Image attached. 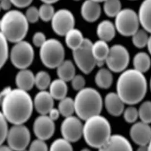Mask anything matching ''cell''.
<instances>
[{"label":"cell","mask_w":151,"mask_h":151,"mask_svg":"<svg viewBox=\"0 0 151 151\" xmlns=\"http://www.w3.org/2000/svg\"><path fill=\"white\" fill-rule=\"evenodd\" d=\"M1 113L7 121L13 124H23L32 113L34 101L27 91L23 89H12L1 100Z\"/></svg>","instance_id":"6da1fadb"},{"label":"cell","mask_w":151,"mask_h":151,"mask_svg":"<svg viewBox=\"0 0 151 151\" xmlns=\"http://www.w3.org/2000/svg\"><path fill=\"white\" fill-rule=\"evenodd\" d=\"M117 93L124 103L134 105L141 102L147 91L144 73L134 69L125 70L117 82Z\"/></svg>","instance_id":"7a4b0ae2"},{"label":"cell","mask_w":151,"mask_h":151,"mask_svg":"<svg viewBox=\"0 0 151 151\" xmlns=\"http://www.w3.org/2000/svg\"><path fill=\"white\" fill-rule=\"evenodd\" d=\"M1 33L7 40L16 43L23 40L27 34L29 22L25 14L18 10H10L2 16L0 22Z\"/></svg>","instance_id":"3957f363"},{"label":"cell","mask_w":151,"mask_h":151,"mask_svg":"<svg viewBox=\"0 0 151 151\" xmlns=\"http://www.w3.org/2000/svg\"><path fill=\"white\" fill-rule=\"evenodd\" d=\"M83 136L90 147L100 150L111 136L110 123L100 114L90 117L83 124Z\"/></svg>","instance_id":"277c9868"},{"label":"cell","mask_w":151,"mask_h":151,"mask_svg":"<svg viewBox=\"0 0 151 151\" xmlns=\"http://www.w3.org/2000/svg\"><path fill=\"white\" fill-rule=\"evenodd\" d=\"M76 114L78 117L87 120L100 114L103 100L97 91L92 88H84L79 91L74 99Z\"/></svg>","instance_id":"5b68a950"},{"label":"cell","mask_w":151,"mask_h":151,"mask_svg":"<svg viewBox=\"0 0 151 151\" xmlns=\"http://www.w3.org/2000/svg\"><path fill=\"white\" fill-rule=\"evenodd\" d=\"M40 57L46 67L57 68L65 58V49L61 42L55 39L47 40L40 47Z\"/></svg>","instance_id":"8992f818"},{"label":"cell","mask_w":151,"mask_h":151,"mask_svg":"<svg viewBox=\"0 0 151 151\" xmlns=\"http://www.w3.org/2000/svg\"><path fill=\"white\" fill-rule=\"evenodd\" d=\"M114 24L121 35L132 36L139 29L140 23L138 14L131 9L125 8L115 17Z\"/></svg>","instance_id":"52a82bcc"},{"label":"cell","mask_w":151,"mask_h":151,"mask_svg":"<svg viewBox=\"0 0 151 151\" xmlns=\"http://www.w3.org/2000/svg\"><path fill=\"white\" fill-rule=\"evenodd\" d=\"M93 43L85 38L79 48L73 50V55L76 65L83 73L89 74L96 66V60L92 53Z\"/></svg>","instance_id":"ba28073f"},{"label":"cell","mask_w":151,"mask_h":151,"mask_svg":"<svg viewBox=\"0 0 151 151\" xmlns=\"http://www.w3.org/2000/svg\"><path fill=\"white\" fill-rule=\"evenodd\" d=\"M34 58V48L28 42L24 40L15 43L10 52V60L13 65L21 70L29 66Z\"/></svg>","instance_id":"9c48e42d"},{"label":"cell","mask_w":151,"mask_h":151,"mask_svg":"<svg viewBox=\"0 0 151 151\" xmlns=\"http://www.w3.org/2000/svg\"><path fill=\"white\" fill-rule=\"evenodd\" d=\"M109 69L114 73L123 72L130 62V54L128 50L120 44H116L110 48L105 60Z\"/></svg>","instance_id":"30bf717a"},{"label":"cell","mask_w":151,"mask_h":151,"mask_svg":"<svg viewBox=\"0 0 151 151\" xmlns=\"http://www.w3.org/2000/svg\"><path fill=\"white\" fill-rule=\"evenodd\" d=\"M30 132L23 124H14L9 131L6 140L8 145L15 151L24 150L29 144Z\"/></svg>","instance_id":"8fae6325"},{"label":"cell","mask_w":151,"mask_h":151,"mask_svg":"<svg viewBox=\"0 0 151 151\" xmlns=\"http://www.w3.org/2000/svg\"><path fill=\"white\" fill-rule=\"evenodd\" d=\"M75 23L74 15L66 9H61L56 11L51 20L53 30L60 36H65L70 30L74 28Z\"/></svg>","instance_id":"7c38bea8"},{"label":"cell","mask_w":151,"mask_h":151,"mask_svg":"<svg viewBox=\"0 0 151 151\" xmlns=\"http://www.w3.org/2000/svg\"><path fill=\"white\" fill-rule=\"evenodd\" d=\"M61 131L63 138L70 142H76L83 136V124L79 118L66 117L61 124Z\"/></svg>","instance_id":"4fadbf2b"},{"label":"cell","mask_w":151,"mask_h":151,"mask_svg":"<svg viewBox=\"0 0 151 151\" xmlns=\"http://www.w3.org/2000/svg\"><path fill=\"white\" fill-rule=\"evenodd\" d=\"M33 129L36 137L46 140L53 135L55 131V124L49 116L41 115L36 118Z\"/></svg>","instance_id":"5bb4252c"},{"label":"cell","mask_w":151,"mask_h":151,"mask_svg":"<svg viewBox=\"0 0 151 151\" xmlns=\"http://www.w3.org/2000/svg\"><path fill=\"white\" fill-rule=\"evenodd\" d=\"M132 140L139 146L148 145L151 140V126L143 121L133 124L130 130Z\"/></svg>","instance_id":"9a60e30c"},{"label":"cell","mask_w":151,"mask_h":151,"mask_svg":"<svg viewBox=\"0 0 151 151\" xmlns=\"http://www.w3.org/2000/svg\"><path fill=\"white\" fill-rule=\"evenodd\" d=\"M34 105L39 113L41 115H47L53 108L54 98L50 92L41 90L35 97Z\"/></svg>","instance_id":"2e32d148"},{"label":"cell","mask_w":151,"mask_h":151,"mask_svg":"<svg viewBox=\"0 0 151 151\" xmlns=\"http://www.w3.org/2000/svg\"><path fill=\"white\" fill-rule=\"evenodd\" d=\"M99 3L95 0H86L83 2L81 13L85 21L92 23L99 18L101 13V8Z\"/></svg>","instance_id":"e0dca14e"},{"label":"cell","mask_w":151,"mask_h":151,"mask_svg":"<svg viewBox=\"0 0 151 151\" xmlns=\"http://www.w3.org/2000/svg\"><path fill=\"white\" fill-rule=\"evenodd\" d=\"M124 104L117 93L110 92L105 96V108L110 115L113 116L118 117L124 113Z\"/></svg>","instance_id":"ac0fdd59"},{"label":"cell","mask_w":151,"mask_h":151,"mask_svg":"<svg viewBox=\"0 0 151 151\" xmlns=\"http://www.w3.org/2000/svg\"><path fill=\"white\" fill-rule=\"evenodd\" d=\"M100 151H132V148L130 142L120 135L110 136L107 142L101 148Z\"/></svg>","instance_id":"d6986e66"},{"label":"cell","mask_w":151,"mask_h":151,"mask_svg":"<svg viewBox=\"0 0 151 151\" xmlns=\"http://www.w3.org/2000/svg\"><path fill=\"white\" fill-rule=\"evenodd\" d=\"M15 83L19 89L28 91L35 84V76L27 69H21L15 77Z\"/></svg>","instance_id":"ffe728a7"},{"label":"cell","mask_w":151,"mask_h":151,"mask_svg":"<svg viewBox=\"0 0 151 151\" xmlns=\"http://www.w3.org/2000/svg\"><path fill=\"white\" fill-rule=\"evenodd\" d=\"M137 14L140 25L151 34V0H144L142 2Z\"/></svg>","instance_id":"44dd1931"},{"label":"cell","mask_w":151,"mask_h":151,"mask_svg":"<svg viewBox=\"0 0 151 151\" xmlns=\"http://www.w3.org/2000/svg\"><path fill=\"white\" fill-rule=\"evenodd\" d=\"M116 31L114 24L109 20H104L98 24L96 32L100 40L108 42L114 38Z\"/></svg>","instance_id":"7402d4cb"},{"label":"cell","mask_w":151,"mask_h":151,"mask_svg":"<svg viewBox=\"0 0 151 151\" xmlns=\"http://www.w3.org/2000/svg\"><path fill=\"white\" fill-rule=\"evenodd\" d=\"M92 53L96 60V66H102L109 54L110 48L106 41L102 40L96 41L92 44Z\"/></svg>","instance_id":"603a6c76"},{"label":"cell","mask_w":151,"mask_h":151,"mask_svg":"<svg viewBox=\"0 0 151 151\" xmlns=\"http://www.w3.org/2000/svg\"><path fill=\"white\" fill-rule=\"evenodd\" d=\"M66 82L60 78L51 82L49 86V92L54 99L61 100L66 97L68 88Z\"/></svg>","instance_id":"cb8c5ba5"},{"label":"cell","mask_w":151,"mask_h":151,"mask_svg":"<svg viewBox=\"0 0 151 151\" xmlns=\"http://www.w3.org/2000/svg\"><path fill=\"white\" fill-rule=\"evenodd\" d=\"M57 73L59 78L65 82L71 81L76 76V68L70 60H65L57 68Z\"/></svg>","instance_id":"d4e9b609"},{"label":"cell","mask_w":151,"mask_h":151,"mask_svg":"<svg viewBox=\"0 0 151 151\" xmlns=\"http://www.w3.org/2000/svg\"><path fill=\"white\" fill-rule=\"evenodd\" d=\"M84 38L82 32L76 28H73L65 35V42L67 46L72 49L76 50L82 44Z\"/></svg>","instance_id":"484cf974"},{"label":"cell","mask_w":151,"mask_h":151,"mask_svg":"<svg viewBox=\"0 0 151 151\" xmlns=\"http://www.w3.org/2000/svg\"><path fill=\"white\" fill-rule=\"evenodd\" d=\"M133 65L134 69L144 73L148 71L151 68V57L145 52H139L134 55L133 58Z\"/></svg>","instance_id":"4316f807"},{"label":"cell","mask_w":151,"mask_h":151,"mask_svg":"<svg viewBox=\"0 0 151 151\" xmlns=\"http://www.w3.org/2000/svg\"><path fill=\"white\" fill-rule=\"evenodd\" d=\"M109 69H100L95 76V82L98 87L103 89H108L112 84L113 77Z\"/></svg>","instance_id":"83f0119b"},{"label":"cell","mask_w":151,"mask_h":151,"mask_svg":"<svg viewBox=\"0 0 151 151\" xmlns=\"http://www.w3.org/2000/svg\"><path fill=\"white\" fill-rule=\"evenodd\" d=\"M58 110L63 117H68L72 116L76 112L74 100L69 97L62 99L58 104Z\"/></svg>","instance_id":"f1b7e54d"},{"label":"cell","mask_w":151,"mask_h":151,"mask_svg":"<svg viewBox=\"0 0 151 151\" xmlns=\"http://www.w3.org/2000/svg\"><path fill=\"white\" fill-rule=\"evenodd\" d=\"M103 2L104 11L109 17H116L122 10L120 0H105Z\"/></svg>","instance_id":"f546056e"},{"label":"cell","mask_w":151,"mask_h":151,"mask_svg":"<svg viewBox=\"0 0 151 151\" xmlns=\"http://www.w3.org/2000/svg\"><path fill=\"white\" fill-rule=\"evenodd\" d=\"M143 28L139 29L132 36V42L134 45L137 48L142 49L146 47L149 40V36Z\"/></svg>","instance_id":"4dcf8cb0"},{"label":"cell","mask_w":151,"mask_h":151,"mask_svg":"<svg viewBox=\"0 0 151 151\" xmlns=\"http://www.w3.org/2000/svg\"><path fill=\"white\" fill-rule=\"evenodd\" d=\"M51 78L47 72L40 71L35 76V85L38 89L45 90L49 87Z\"/></svg>","instance_id":"1f68e13d"},{"label":"cell","mask_w":151,"mask_h":151,"mask_svg":"<svg viewBox=\"0 0 151 151\" xmlns=\"http://www.w3.org/2000/svg\"><path fill=\"white\" fill-rule=\"evenodd\" d=\"M39 11L40 19L44 22L51 21L55 12L53 4L48 3H43L39 8Z\"/></svg>","instance_id":"d6a6232c"},{"label":"cell","mask_w":151,"mask_h":151,"mask_svg":"<svg viewBox=\"0 0 151 151\" xmlns=\"http://www.w3.org/2000/svg\"><path fill=\"white\" fill-rule=\"evenodd\" d=\"M139 116L140 120L147 124H151V101H145L140 105Z\"/></svg>","instance_id":"836d02e7"},{"label":"cell","mask_w":151,"mask_h":151,"mask_svg":"<svg viewBox=\"0 0 151 151\" xmlns=\"http://www.w3.org/2000/svg\"><path fill=\"white\" fill-rule=\"evenodd\" d=\"M73 150L70 142L65 138L55 140L50 146L51 151H72Z\"/></svg>","instance_id":"e575fe53"},{"label":"cell","mask_w":151,"mask_h":151,"mask_svg":"<svg viewBox=\"0 0 151 151\" xmlns=\"http://www.w3.org/2000/svg\"><path fill=\"white\" fill-rule=\"evenodd\" d=\"M8 40L5 36L1 33L0 34V44H1V64L0 66L2 68L7 61L9 56V48Z\"/></svg>","instance_id":"d590c367"},{"label":"cell","mask_w":151,"mask_h":151,"mask_svg":"<svg viewBox=\"0 0 151 151\" xmlns=\"http://www.w3.org/2000/svg\"><path fill=\"white\" fill-rule=\"evenodd\" d=\"M124 117L126 122L129 124H134L137 121L139 116V111L135 107L130 106L124 111Z\"/></svg>","instance_id":"8d00e7d4"},{"label":"cell","mask_w":151,"mask_h":151,"mask_svg":"<svg viewBox=\"0 0 151 151\" xmlns=\"http://www.w3.org/2000/svg\"><path fill=\"white\" fill-rule=\"evenodd\" d=\"M25 15L29 23H35L40 19L39 9L35 6L28 7L26 11Z\"/></svg>","instance_id":"74e56055"},{"label":"cell","mask_w":151,"mask_h":151,"mask_svg":"<svg viewBox=\"0 0 151 151\" xmlns=\"http://www.w3.org/2000/svg\"><path fill=\"white\" fill-rule=\"evenodd\" d=\"M7 120L4 115L1 113V118H0V124H1V144H2L6 140L7 135L9 133L8 126H7Z\"/></svg>","instance_id":"f35d334b"},{"label":"cell","mask_w":151,"mask_h":151,"mask_svg":"<svg viewBox=\"0 0 151 151\" xmlns=\"http://www.w3.org/2000/svg\"><path fill=\"white\" fill-rule=\"evenodd\" d=\"M30 151H47L48 146L44 140L37 138L34 140L29 146Z\"/></svg>","instance_id":"ab89813d"},{"label":"cell","mask_w":151,"mask_h":151,"mask_svg":"<svg viewBox=\"0 0 151 151\" xmlns=\"http://www.w3.org/2000/svg\"><path fill=\"white\" fill-rule=\"evenodd\" d=\"M71 81L73 89L76 91H79L84 88L86 81L83 76L80 75L75 76Z\"/></svg>","instance_id":"60d3db41"},{"label":"cell","mask_w":151,"mask_h":151,"mask_svg":"<svg viewBox=\"0 0 151 151\" xmlns=\"http://www.w3.org/2000/svg\"><path fill=\"white\" fill-rule=\"evenodd\" d=\"M46 40L45 35L41 32H37L33 36L32 41L34 44L37 47L40 48Z\"/></svg>","instance_id":"b9f144b4"},{"label":"cell","mask_w":151,"mask_h":151,"mask_svg":"<svg viewBox=\"0 0 151 151\" xmlns=\"http://www.w3.org/2000/svg\"><path fill=\"white\" fill-rule=\"evenodd\" d=\"M13 5L18 8H24L29 6L33 0H11Z\"/></svg>","instance_id":"7bdbcfd3"},{"label":"cell","mask_w":151,"mask_h":151,"mask_svg":"<svg viewBox=\"0 0 151 151\" xmlns=\"http://www.w3.org/2000/svg\"><path fill=\"white\" fill-rule=\"evenodd\" d=\"M13 3L11 0H1V8L5 11H9L13 5Z\"/></svg>","instance_id":"ee69618b"},{"label":"cell","mask_w":151,"mask_h":151,"mask_svg":"<svg viewBox=\"0 0 151 151\" xmlns=\"http://www.w3.org/2000/svg\"><path fill=\"white\" fill-rule=\"evenodd\" d=\"M48 114H49V117L55 121L57 119H58V118L60 117L61 113L58 110V109H57L53 108L51 110H50Z\"/></svg>","instance_id":"f6af8a7d"},{"label":"cell","mask_w":151,"mask_h":151,"mask_svg":"<svg viewBox=\"0 0 151 151\" xmlns=\"http://www.w3.org/2000/svg\"><path fill=\"white\" fill-rule=\"evenodd\" d=\"M12 91V88L10 87H7L4 88L3 90L1 91V95H0V99L1 100H2L4 99V97L5 96H6L7 94Z\"/></svg>","instance_id":"bcb514c9"},{"label":"cell","mask_w":151,"mask_h":151,"mask_svg":"<svg viewBox=\"0 0 151 151\" xmlns=\"http://www.w3.org/2000/svg\"><path fill=\"white\" fill-rule=\"evenodd\" d=\"M12 149L9 145H1L0 147V151H12Z\"/></svg>","instance_id":"7dc6e473"},{"label":"cell","mask_w":151,"mask_h":151,"mask_svg":"<svg viewBox=\"0 0 151 151\" xmlns=\"http://www.w3.org/2000/svg\"><path fill=\"white\" fill-rule=\"evenodd\" d=\"M147 47L148 48V52H149L150 54L151 55V36L149 37V40L148 41V44H147Z\"/></svg>","instance_id":"c3c4849f"},{"label":"cell","mask_w":151,"mask_h":151,"mask_svg":"<svg viewBox=\"0 0 151 151\" xmlns=\"http://www.w3.org/2000/svg\"><path fill=\"white\" fill-rule=\"evenodd\" d=\"M43 3H48V4H53L55 2H57V1H58L59 0H40Z\"/></svg>","instance_id":"681fc988"},{"label":"cell","mask_w":151,"mask_h":151,"mask_svg":"<svg viewBox=\"0 0 151 151\" xmlns=\"http://www.w3.org/2000/svg\"><path fill=\"white\" fill-rule=\"evenodd\" d=\"M148 151H151V140L148 145Z\"/></svg>","instance_id":"f907efd6"},{"label":"cell","mask_w":151,"mask_h":151,"mask_svg":"<svg viewBox=\"0 0 151 151\" xmlns=\"http://www.w3.org/2000/svg\"><path fill=\"white\" fill-rule=\"evenodd\" d=\"M96 1H97L99 2H104L105 0H95Z\"/></svg>","instance_id":"816d5d0a"},{"label":"cell","mask_w":151,"mask_h":151,"mask_svg":"<svg viewBox=\"0 0 151 151\" xmlns=\"http://www.w3.org/2000/svg\"><path fill=\"white\" fill-rule=\"evenodd\" d=\"M150 89H151V79H150Z\"/></svg>","instance_id":"f5cc1de1"},{"label":"cell","mask_w":151,"mask_h":151,"mask_svg":"<svg viewBox=\"0 0 151 151\" xmlns=\"http://www.w3.org/2000/svg\"><path fill=\"white\" fill-rule=\"evenodd\" d=\"M74 1H80V0H74Z\"/></svg>","instance_id":"db71d44e"},{"label":"cell","mask_w":151,"mask_h":151,"mask_svg":"<svg viewBox=\"0 0 151 151\" xmlns=\"http://www.w3.org/2000/svg\"><path fill=\"white\" fill-rule=\"evenodd\" d=\"M132 1H134V0H132Z\"/></svg>","instance_id":"11a10c76"}]
</instances>
